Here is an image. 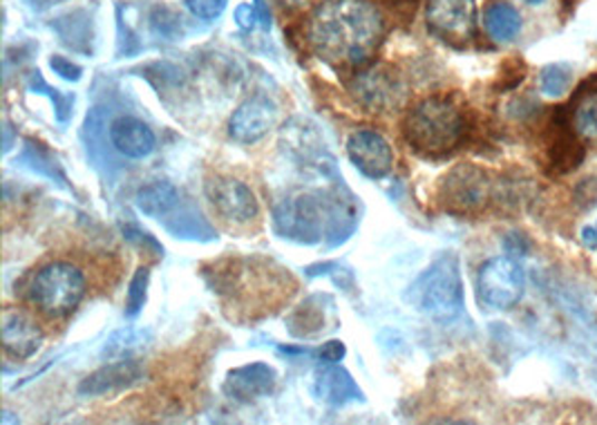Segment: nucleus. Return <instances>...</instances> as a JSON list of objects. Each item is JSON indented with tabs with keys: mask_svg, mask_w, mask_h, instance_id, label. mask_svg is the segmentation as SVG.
I'll use <instances>...</instances> for the list:
<instances>
[{
	"mask_svg": "<svg viewBox=\"0 0 597 425\" xmlns=\"http://www.w3.org/2000/svg\"><path fill=\"white\" fill-rule=\"evenodd\" d=\"M307 37L330 66L361 72L376 57L385 26L368 0H325L310 19Z\"/></svg>",
	"mask_w": 597,
	"mask_h": 425,
	"instance_id": "f257e3e1",
	"label": "nucleus"
},
{
	"mask_svg": "<svg viewBox=\"0 0 597 425\" xmlns=\"http://www.w3.org/2000/svg\"><path fill=\"white\" fill-rule=\"evenodd\" d=\"M408 144L425 157H446L466 139V117L452 99L430 97L417 103L403 123Z\"/></svg>",
	"mask_w": 597,
	"mask_h": 425,
	"instance_id": "f03ea898",
	"label": "nucleus"
},
{
	"mask_svg": "<svg viewBox=\"0 0 597 425\" xmlns=\"http://www.w3.org/2000/svg\"><path fill=\"white\" fill-rule=\"evenodd\" d=\"M405 300L437 323L454 320L463 312V283L457 256L446 254L425 269L408 289Z\"/></svg>",
	"mask_w": 597,
	"mask_h": 425,
	"instance_id": "7ed1b4c3",
	"label": "nucleus"
},
{
	"mask_svg": "<svg viewBox=\"0 0 597 425\" xmlns=\"http://www.w3.org/2000/svg\"><path fill=\"white\" fill-rule=\"evenodd\" d=\"M86 289V276L77 265L55 260L35 274L30 285V300L46 316L63 318L81 305Z\"/></svg>",
	"mask_w": 597,
	"mask_h": 425,
	"instance_id": "20e7f679",
	"label": "nucleus"
},
{
	"mask_svg": "<svg viewBox=\"0 0 597 425\" xmlns=\"http://www.w3.org/2000/svg\"><path fill=\"white\" fill-rule=\"evenodd\" d=\"M437 197L452 216H477L492 201L495 181L488 170L474 164H459L441 179Z\"/></svg>",
	"mask_w": 597,
	"mask_h": 425,
	"instance_id": "39448f33",
	"label": "nucleus"
},
{
	"mask_svg": "<svg viewBox=\"0 0 597 425\" xmlns=\"http://www.w3.org/2000/svg\"><path fill=\"white\" fill-rule=\"evenodd\" d=\"M526 276L517 260L508 256L490 258L477 276V291L483 305L492 309H510L523 298Z\"/></svg>",
	"mask_w": 597,
	"mask_h": 425,
	"instance_id": "423d86ee",
	"label": "nucleus"
},
{
	"mask_svg": "<svg viewBox=\"0 0 597 425\" xmlns=\"http://www.w3.org/2000/svg\"><path fill=\"white\" fill-rule=\"evenodd\" d=\"M428 30L452 48H466L477 37L474 0H430Z\"/></svg>",
	"mask_w": 597,
	"mask_h": 425,
	"instance_id": "0eeeda50",
	"label": "nucleus"
},
{
	"mask_svg": "<svg viewBox=\"0 0 597 425\" xmlns=\"http://www.w3.org/2000/svg\"><path fill=\"white\" fill-rule=\"evenodd\" d=\"M548 166L555 175L572 172L581 166L586 157L584 137L572 126V108H555L548 123V146H546Z\"/></svg>",
	"mask_w": 597,
	"mask_h": 425,
	"instance_id": "6e6552de",
	"label": "nucleus"
},
{
	"mask_svg": "<svg viewBox=\"0 0 597 425\" xmlns=\"http://www.w3.org/2000/svg\"><path fill=\"white\" fill-rule=\"evenodd\" d=\"M206 197L224 220L235 223V225H246V223L255 220L257 212H260V206H257L253 190L235 177L215 175L213 179H208L206 181Z\"/></svg>",
	"mask_w": 597,
	"mask_h": 425,
	"instance_id": "1a4fd4ad",
	"label": "nucleus"
},
{
	"mask_svg": "<svg viewBox=\"0 0 597 425\" xmlns=\"http://www.w3.org/2000/svg\"><path fill=\"white\" fill-rule=\"evenodd\" d=\"M348 155L352 164L372 179L385 177L394 166L392 146L376 130H356L348 141Z\"/></svg>",
	"mask_w": 597,
	"mask_h": 425,
	"instance_id": "9d476101",
	"label": "nucleus"
},
{
	"mask_svg": "<svg viewBox=\"0 0 597 425\" xmlns=\"http://www.w3.org/2000/svg\"><path fill=\"white\" fill-rule=\"evenodd\" d=\"M277 108L268 97H251L231 117L228 132L239 144H255L275 126Z\"/></svg>",
	"mask_w": 597,
	"mask_h": 425,
	"instance_id": "9b49d317",
	"label": "nucleus"
},
{
	"mask_svg": "<svg viewBox=\"0 0 597 425\" xmlns=\"http://www.w3.org/2000/svg\"><path fill=\"white\" fill-rule=\"evenodd\" d=\"M43 329L21 309L3 312V347L17 360L32 358L43 345Z\"/></svg>",
	"mask_w": 597,
	"mask_h": 425,
	"instance_id": "f8f14e48",
	"label": "nucleus"
},
{
	"mask_svg": "<svg viewBox=\"0 0 597 425\" xmlns=\"http://www.w3.org/2000/svg\"><path fill=\"white\" fill-rule=\"evenodd\" d=\"M352 92L372 112H388V110L397 108L401 97H403L399 81L385 70L356 72V79L352 83Z\"/></svg>",
	"mask_w": 597,
	"mask_h": 425,
	"instance_id": "ddd939ff",
	"label": "nucleus"
},
{
	"mask_svg": "<svg viewBox=\"0 0 597 425\" xmlns=\"http://www.w3.org/2000/svg\"><path fill=\"white\" fill-rule=\"evenodd\" d=\"M144 378V365L135 358H119L108 363L106 367L90 374L79 392L84 396H104V394H117L128 387H135Z\"/></svg>",
	"mask_w": 597,
	"mask_h": 425,
	"instance_id": "4468645a",
	"label": "nucleus"
},
{
	"mask_svg": "<svg viewBox=\"0 0 597 425\" xmlns=\"http://www.w3.org/2000/svg\"><path fill=\"white\" fill-rule=\"evenodd\" d=\"M110 139H112V146L130 159H144L157 146V137L150 130V126L135 117L117 119L110 126Z\"/></svg>",
	"mask_w": 597,
	"mask_h": 425,
	"instance_id": "2eb2a0df",
	"label": "nucleus"
},
{
	"mask_svg": "<svg viewBox=\"0 0 597 425\" xmlns=\"http://www.w3.org/2000/svg\"><path fill=\"white\" fill-rule=\"evenodd\" d=\"M275 380H277V374L273 367H268L264 363H253V365L233 369L228 374L226 392L233 398L251 401V398L266 396L275 387Z\"/></svg>",
	"mask_w": 597,
	"mask_h": 425,
	"instance_id": "dca6fc26",
	"label": "nucleus"
},
{
	"mask_svg": "<svg viewBox=\"0 0 597 425\" xmlns=\"http://www.w3.org/2000/svg\"><path fill=\"white\" fill-rule=\"evenodd\" d=\"M572 110V126L575 130L588 139V141H597V77H588L577 92L572 95L570 103Z\"/></svg>",
	"mask_w": 597,
	"mask_h": 425,
	"instance_id": "f3484780",
	"label": "nucleus"
},
{
	"mask_svg": "<svg viewBox=\"0 0 597 425\" xmlns=\"http://www.w3.org/2000/svg\"><path fill=\"white\" fill-rule=\"evenodd\" d=\"M483 23H486L490 39H495L499 43L512 41L521 32V17L515 10V6L506 3V0H497V3H492L486 10Z\"/></svg>",
	"mask_w": 597,
	"mask_h": 425,
	"instance_id": "a211bd4d",
	"label": "nucleus"
},
{
	"mask_svg": "<svg viewBox=\"0 0 597 425\" xmlns=\"http://www.w3.org/2000/svg\"><path fill=\"white\" fill-rule=\"evenodd\" d=\"M319 396L330 403H345L361 396V389L354 385L352 376L341 367H325L316 374Z\"/></svg>",
	"mask_w": 597,
	"mask_h": 425,
	"instance_id": "6ab92c4d",
	"label": "nucleus"
},
{
	"mask_svg": "<svg viewBox=\"0 0 597 425\" xmlns=\"http://www.w3.org/2000/svg\"><path fill=\"white\" fill-rule=\"evenodd\" d=\"M177 199H179L177 188L170 181H153L137 192V208L150 218H159L166 216V212L177 204Z\"/></svg>",
	"mask_w": 597,
	"mask_h": 425,
	"instance_id": "aec40b11",
	"label": "nucleus"
},
{
	"mask_svg": "<svg viewBox=\"0 0 597 425\" xmlns=\"http://www.w3.org/2000/svg\"><path fill=\"white\" fill-rule=\"evenodd\" d=\"M570 81H572V70L568 63H550L539 75L541 92L552 99L566 95V90L570 88Z\"/></svg>",
	"mask_w": 597,
	"mask_h": 425,
	"instance_id": "412c9836",
	"label": "nucleus"
},
{
	"mask_svg": "<svg viewBox=\"0 0 597 425\" xmlns=\"http://www.w3.org/2000/svg\"><path fill=\"white\" fill-rule=\"evenodd\" d=\"M139 349H144V334L135 329H124L108 340L104 354L112 360H119V358H133V354H137Z\"/></svg>",
	"mask_w": 597,
	"mask_h": 425,
	"instance_id": "4be33fe9",
	"label": "nucleus"
},
{
	"mask_svg": "<svg viewBox=\"0 0 597 425\" xmlns=\"http://www.w3.org/2000/svg\"><path fill=\"white\" fill-rule=\"evenodd\" d=\"M148 278L150 271L148 269H139L130 283L128 289V316H137L146 303V291H148Z\"/></svg>",
	"mask_w": 597,
	"mask_h": 425,
	"instance_id": "5701e85b",
	"label": "nucleus"
},
{
	"mask_svg": "<svg viewBox=\"0 0 597 425\" xmlns=\"http://www.w3.org/2000/svg\"><path fill=\"white\" fill-rule=\"evenodd\" d=\"M226 3L228 0H186V8L193 12V17L202 21H213L222 17V12L226 10Z\"/></svg>",
	"mask_w": 597,
	"mask_h": 425,
	"instance_id": "b1692460",
	"label": "nucleus"
},
{
	"mask_svg": "<svg viewBox=\"0 0 597 425\" xmlns=\"http://www.w3.org/2000/svg\"><path fill=\"white\" fill-rule=\"evenodd\" d=\"M526 79V63L519 61V59H512L503 66V75L499 77V83L497 88L499 90H512L517 88L521 81Z\"/></svg>",
	"mask_w": 597,
	"mask_h": 425,
	"instance_id": "393cba45",
	"label": "nucleus"
},
{
	"mask_svg": "<svg viewBox=\"0 0 597 425\" xmlns=\"http://www.w3.org/2000/svg\"><path fill=\"white\" fill-rule=\"evenodd\" d=\"M575 199L581 208H590L597 206V177H588L584 179L577 188H575Z\"/></svg>",
	"mask_w": 597,
	"mask_h": 425,
	"instance_id": "a878e982",
	"label": "nucleus"
},
{
	"mask_svg": "<svg viewBox=\"0 0 597 425\" xmlns=\"http://www.w3.org/2000/svg\"><path fill=\"white\" fill-rule=\"evenodd\" d=\"M52 68H55L63 79H70V81H72V79L77 81V79L81 77V68L72 66L70 61H66V59H61V57H55V59H52Z\"/></svg>",
	"mask_w": 597,
	"mask_h": 425,
	"instance_id": "bb28decb",
	"label": "nucleus"
},
{
	"mask_svg": "<svg viewBox=\"0 0 597 425\" xmlns=\"http://www.w3.org/2000/svg\"><path fill=\"white\" fill-rule=\"evenodd\" d=\"M345 356V345L339 343V340H330L323 349H321V358L327 360V363H336Z\"/></svg>",
	"mask_w": 597,
	"mask_h": 425,
	"instance_id": "cd10ccee",
	"label": "nucleus"
},
{
	"mask_svg": "<svg viewBox=\"0 0 597 425\" xmlns=\"http://www.w3.org/2000/svg\"><path fill=\"white\" fill-rule=\"evenodd\" d=\"M581 243H584L590 251H595V249H597V227H584V229H581Z\"/></svg>",
	"mask_w": 597,
	"mask_h": 425,
	"instance_id": "c85d7f7f",
	"label": "nucleus"
},
{
	"mask_svg": "<svg viewBox=\"0 0 597 425\" xmlns=\"http://www.w3.org/2000/svg\"><path fill=\"white\" fill-rule=\"evenodd\" d=\"M523 3H528V6H541L544 0H523Z\"/></svg>",
	"mask_w": 597,
	"mask_h": 425,
	"instance_id": "c756f323",
	"label": "nucleus"
}]
</instances>
